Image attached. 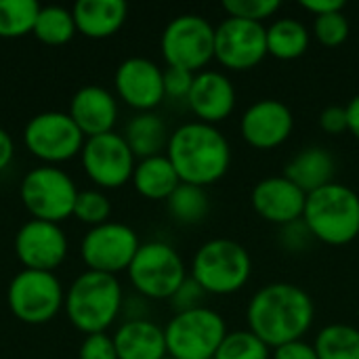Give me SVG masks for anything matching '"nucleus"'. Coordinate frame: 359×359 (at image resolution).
Wrapping results in <instances>:
<instances>
[{"label": "nucleus", "instance_id": "obj_34", "mask_svg": "<svg viewBox=\"0 0 359 359\" xmlns=\"http://www.w3.org/2000/svg\"><path fill=\"white\" fill-rule=\"evenodd\" d=\"M280 0H225L223 8L229 17L263 23L280 11Z\"/></svg>", "mask_w": 359, "mask_h": 359}, {"label": "nucleus", "instance_id": "obj_2", "mask_svg": "<svg viewBox=\"0 0 359 359\" xmlns=\"http://www.w3.org/2000/svg\"><path fill=\"white\" fill-rule=\"evenodd\" d=\"M166 156L181 183L206 189L227 175L231 164V145L219 126L191 120L170 133Z\"/></svg>", "mask_w": 359, "mask_h": 359}, {"label": "nucleus", "instance_id": "obj_11", "mask_svg": "<svg viewBox=\"0 0 359 359\" xmlns=\"http://www.w3.org/2000/svg\"><path fill=\"white\" fill-rule=\"evenodd\" d=\"M141 242L133 227L116 221L90 227L82 238L80 255L90 271L116 276L133 263Z\"/></svg>", "mask_w": 359, "mask_h": 359}, {"label": "nucleus", "instance_id": "obj_1", "mask_svg": "<svg viewBox=\"0 0 359 359\" xmlns=\"http://www.w3.org/2000/svg\"><path fill=\"white\" fill-rule=\"evenodd\" d=\"M248 330L271 349L301 341L313 326L316 305L309 292L290 282L259 288L246 307Z\"/></svg>", "mask_w": 359, "mask_h": 359}, {"label": "nucleus", "instance_id": "obj_13", "mask_svg": "<svg viewBox=\"0 0 359 359\" xmlns=\"http://www.w3.org/2000/svg\"><path fill=\"white\" fill-rule=\"evenodd\" d=\"M267 55V27L263 23L225 17L215 27V59L225 69H252Z\"/></svg>", "mask_w": 359, "mask_h": 359}, {"label": "nucleus", "instance_id": "obj_9", "mask_svg": "<svg viewBox=\"0 0 359 359\" xmlns=\"http://www.w3.org/2000/svg\"><path fill=\"white\" fill-rule=\"evenodd\" d=\"M21 202L32 212L34 219L61 223L74 215V204L78 198L76 183L72 177L57 166L32 168L21 181Z\"/></svg>", "mask_w": 359, "mask_h": 359}, {"label": "nucleus", "instance_id": "obj_42", "mask_svg": "<svg viewBox=\"0 0 359 359\" xmlns=\"http://www.w3.org/2000/svg\"><path fill=\"white\" fill-rule=\"evenodd\" d=\"M13 156H15V143L11 135L0 126V170H4L11 164Z\"/></svg>", "mask_w": 359, "mask_h": 359}, {"label": "nucleus", "instance_id": "obj_20", "mask_svg": "<svg viewBox=\"0 0 359 359\" xmlns=\"http://www.w3.org/2000/svg\"><path fill=\"white\" fill-rule=\"evenodd\" d=\"M69 116L78 124L82 135H105L114 130V124L118 120V101L107 88L99 84H88L72 97Z\"/></svg>", "mask_w": 359, "mask_h": 359}, {"label": "nucleus", "instance_id": "obj_29", "mask_svg": "<svg viewBox=\"0 0 359 359\" xmlns=\"http://www.w3.org/2000/svg\"><path fill=\"white\" fill-rule=\"evenodd\" d=\"M76 21L69 8L59 6V4H48L40 6L36 25H34V36L42 40L44 44H65L74 38L76 34Z\"/></svg>", "mask_w": 359, "mask_h": 359}, {"label": "nucleus", "instance_id": "obj_30", "mask_svg": "<svg viewBox=\"0 0 359 359\" xmlns=\"http://www.w3.org/2000/svg\"><path fill=\"white\" fill-rule=\"evenodd\" d=\"M40 4L36 0H0V38H19L34 32Z\"/></svg>", "mask_w": 359, "mask_h": 359}, {"label": "nucleus", "instance_id": "obj_23", "mask_svg": "<svg viewBox=\"0 0 359 359\" xmlns=\"http://www.w3.org/2000/svg\"><path fill=\"white\" fill-rule=\"evenodd\" d=\"M337 162L330 149L322 145H309L301 149L284 170V177H288L292 183H297L305 194H311L328 183L334 181Z\"/></svg>", "mask_w": 359, "mask_h": 359}, {"label": "nucleus", "instance_id": "obj_39", "mask_svg": "<svg viewBox=\"0 0 359 359\" xmlns=\"http://www.w3.org/2000/svg\"><path fill=\"white\" fill-rule=\"evenodd\" d=\"M320 128L326 135H343L347 130V111L343 105H328L320 114Z\"/></svg>", "mask_w": 359, "mask_h": 359}, {"label": "nucleus", "instance_id": "obj_40", "mask_svg": "<svg viewBox=\"0 0 359 359\" xmlns=\"http://www.w3.org/2000/svg\"><path fill=\"white\" fill-rule=\"evenodd\" d=\"M271 359H320L316 353L313 343H307L305 339L294 341V343H286L282 347H276Z\"/></svg>", "mask_w": 359, "mask_h": 359}, {"label": "nucleus", "instance_id": "obj_24", "mask_svg": "<svg viewBox=\"0 0 359 359\" xmlns=\"http://www.w3.org/2000/svg\"><path fill=\"white\" fill-rule=\"evenodd\" d=\"M130 181L143 198L164 200V202L181 185V179L166 154H158V156L139 160Z\"/></svg>", "mask_w": 359, "mask_h": 359}, {"label": "nucleus", "instance_id": "obj_26", "mask_svg": "<svg viewBox=\"0 0 359 359\" xmlns=\"http://www.w3.org/2000/svg\"><path fill=\"white\" fill-rule=\"evenodd\" d=\"M309 27L292 17L276 19L267 27V53L280 61H294L309 50Z\"/></svg>", "mask_w": 359, "mask_h": 359}, {"label": "nucleus", "instance_id": "obj_31", "mask_svg": "<svg viewBox=\"0 0 359 359\" xmlns=\"http://www.w3.org/2000/svg\"><path fill=\"white\" fill-rule=\"evenodd\" d=\"M212 359H271V347L248 328L233 330L227 332Z\"/></svg>", "mask_w": 359, "mask_h": 359}, {"label": "nucleus", "instance_id": "obj_25", "mask_svg": "<svg viewBox=\"0 0 359 359\" xmlns=\"http://www.w3.org/2000/svg\"><path fill=\"white\" fill-rule=\"evenodd\" d=\"M168 137L170 133L156 111H139L135 118H130L124 130V139L139 160L166 151Z\"/></svg>", "mask_w": 359, "mask_h": 359}, {"label": "nucleus", "instance_id": "obj_41", "mask_svg": "<svg viewBox=\"0 0 359 359\" xmlns=\"http://www.w3.org/2000/svg\"><path fill=\"white\" fill-rule=\"evenodd\" d=\"M301 6L305 11H309L313 17H320V15H330V13L343 11L345 0H303Z\"/></svg>", "mask_w": 359, "mask_h": 359}, {"label": "nucleus", "instance_id": "obj_8", "mask_svg": "<svg viewBox=\"0 0 359 359\" xmlns=\"http://www.w3.org/2000/svg\"><path fill=\"white\" fill-rule=\"evenodd\" d=\"M160 48L168 67L198 74L215 59V25L198 13H183L164 27Z\"/></svg>", "mask_w": 359, "mask_h": 359}, {"label": "nucleus", "instance_id": "obj_33", "mask_svg": "<svg viewBox=\"0 0 359 359\" xmlns=\"http://www.w3.org/2000/svg\"><path fill=\"white\" fill-rule=\"evenodd\" d=\"M349 21L343 11L330 13V15H320L313 19V36L320 44L324 46H341L349 38Z\"/></svg>", "mask_w": 359, "mask_h": 359}, {"label": "nucleus", "instance_id": "obj_27", "mask_svg": "<svg viewBox=\"0 0 359 359\" xmlns=\"http://www.w3.org/2000/svg\"><path fill=\"white\" fill-rule=\"evenodd\" d=\"M166 210L181 225H198L210 212V198L204 187L181 183L166 200Z\"/></svg>", "mask_w": 359, "mask_h": 359}, {"label": "nucleus", "instance_id": "obj_43", "mask_svg": "<svg viewBox=\"0 0 359 359\" xmlns=\"http://www.w3.org/2000/svg\"><path fill=\"white\" fill-rule=\"evenodd\" d=\"M347 111V130L359 141V93L351 97V101L345 105Z\"/></svg>", "mask_w": 359, "mask_h": 359}, {"label": "nucleus", "instance_id": "obj_44", "mask_svg": "<svg viewBox=\"0 0 359 359\" xmlns=\"http://www.w3.org/2000/svg\"><path fill=\"white\" fill-rule=\"evenodd\" d=\"M164 359H175V358H170V355H166V358H164Z\"/></svg>", "mask_w": 359, "mask_h": 359}, {"label": "nucleus", "instance_id": "obj_3", "mask_svg": "<svg viewBox=\"0 0 359 359\" xmlns=\"http://www.w3.org/2000/svg\"><path fill=\"white\" fill-rule=\"evenodd\" d=\"M303 221L316 242L347 246L359 236V194L343 183H328L307 194Z\"/></svg>", "mask_w": 359, "mask_h": 359}, {"label": "nucleus", "instance_id": "obj_5", "mask_svg": "<svg viewBox=\"0 0 359 359\" xmlns=\"http://www.w3.org/2000/svg\"><path fill=\"white\" fill-rule=\"evenodd\" d=\"M250 276V252L246 246L229 238H212L204 242L191 259V278L206 294H236L248 284Z\"/></svg>", "mask_w": 359, "mask_h": 359}, {"label": "nucleus", "instance_id": "obj_4", "mask_svg": "<svg viewBox=\"0 0 359 359\" xmlns=\"http://www.w3.org/2000/svg\"><path fill=\"white\" fill-rule=\"evenodd\" d=\"M124 294L118 278L90 269L80 273L65 294L67 318L84 334L105 332L120 316Z\"/></svg>", "mask_w": 359, "mask_h": 359}, {"label": "nucleus", "instance_id": "obj_10", "mask_svg": "<svg viewBox=\"0 0 359 359\" xmlns=\"http://www.w3.org/2000/svg\"><path fill=\"white\" fill-rule=\"evenodd\" d=\"M6 301L17 320L32 326L46 324L63 305V286L53 271L23 269L11 280Z\"/></svg>", "mask_w": 359, "mask_h": 359}, {"label": "nucleus", "instance_id": "obj_22", "mask_svg": "<svg viewBox=\"0 0 359 359\" xmlns=\"http://www.w3.org/2000/svg\"><path fill=\"white\" fill-rule=\"evenodd\" d=\"M76 29L88 38H109L126 21L128 4L124 0H78L72 8Z\"/></svg>", "mask_w": 359, "mask_h": 359}, {"label": "nucleus", "instance_id": "obj_18", "mask_svg": "<svg viewBox=\"0 0 359 359\" xmlns=\"http://www.w3.org/2000/svg\"><path fill=\"white\" fill-rule=\"evenodd\" d=\"M305 202L307 194L284 175L261 179L250 191V204L255 212L278 227L303 219Z\"/></svg>", "mask_w": 359, "mask_h": 359}, {"label": "nucleus", "instance_id": "obj_35", "mask_svg": "<svg viewBox=\"0 0 359 359\" xmlns=\"http://www.w3.org/2000/svg\"><path fill=\"white\" fill-rule=\"evenodd\" d=\"M316 242V238L311 236L309 227L305 225L303 219L294 221V223H288L284 227H280V244L286 252H292V255H301L305 252L311 244Z\"/></svg>", "mask_w": 359, "mask_h": 359}, {"label": "nucleus", "instance_id": "obj_17", "mask_svg": "<svg viewBox=\"0 0 359 359\" xmlns=\"http://www.w3.org/2000/svg\"><path fill=\"white\" fill-rule=\"evenodd\" d=\"M15 255L25 269L53 271L67 257V238L57 223L32 219L15 236Z\"/></svg>", "mask_w": 359, "mask_h": 359}, {"label": "nucleus", "instance_id": "obj_16", "mask_svg": "<svg viewBox=\"0 0 359 359\" xmlns=\"http://www.w3.org/2000/svg\"><path fill=\"white\" fill-rule=\"evenodd\" d=\"M118 97L137 111H154L166 97L164 69L145 57L124 59L114 76Z\"/></svg>", "mask_w": 359, "mask_h": 359}, {"label": "nucleus", "instance_id": "obj_15", "mask_svg": "<svg viewBox=\"0 0 359 359\" xmlns=\"http://www.w3.org/2000/svg\"><path fill=\"white\" fill-rule=\"evenodd\" d=\"M292 130V109L280 99H259L248 105L240 118L242 139L259 151H269L284 145Z\"/></svg>", "mask_w": 359, "mask_h": 359}, {"label": "nucleus", "instance_id": "obj_21", "mask_svg": "<svg viewBox=\"0 0 359 359\" xmlns=\"http://www.w3.org/2000/svg\"><path fill=\"white\" fill-rule=\"evenodd\" d=\"M114 345L118 359H164L168 355L164 328L147 318L120 324L114 334Z\"/></svg>", "mask_w": 359, "mask_h": 359}, {"label": "nucleus", "instance_id": "obj_37", "mask_svg": "<svg viewBox=\"0 0 359 359\" xmlns=\"http://www.w3.org/2000/svg\"><path fill=\"white\" fill-rule=\"evenodd\" d=\"M78 359H118L114 337L105 332L86 334V339L80 345Z\"/></svg>", "mask_w": 359, "mask_h": 359}, {"label": "nucleus", "instance_id": "obj_14", "mask_svg": "<svg viewBox=\"0 0 359 359\" xmlns=\"http://www.w3.org/2000/svg\"><path fill=\"white\" fill-rule=\"evenodd\" d=\"M80 154L86 175L99 187L118 189L133 179L137 162L124 135L111 130L105 135L88 137Z\"/></svg>", "mask_w": 359, "mask_h": 359}, {"label": "nucleus", "instance_id": "obj_6", "mask_svg": "<svg viewBox=\"0 0 359 359\" xmlns=\"http://www.w3.org/2000/svg\"><path fill=\"white\" fill-rule=\"evenodd\" d=\"M126 271L135 290L154 301H168L187 280L181 255L162 240L141 244Z\"/></svg>", "mask_w": 359, "mask_h": 359}, {"label": "nucleus", "instance_id": "obj_38", "mask_svg": "<svg viewBox=\"0 0 359 359\" xmlns=\"http://www.w3.org/2000/svg\"><path fill=\"white\" fill-rule=\"evenodd\" d=\"M194 76L196 74L181 69V67H166L164 69V93H166V97L187 101V95L191 90V84H194Z\"/></svg>", "mask_w": 359, "mask_h": 359}, {"label": "nucleus", "instance_id": "obj_19", "mask_svg": "<svg viewBox=\"0 0 359 359\" xmlns=\"http://www.w3.org/2000/svg\"><path fill=\"white\" fill-rule=\"evenodd\" d=\"M236 101V86L225 72L202 69L194 76V84L187 95V105L196 120L217 126L233 114Z\"/></svg>", "mask_w": 359, "mask_h": 359}, {"label": "nucleus", "instance_id": "obj_32", "mask_svg": "<svg viewBox=\"0 0 359 359\" xmlns=\"http://www.w3.org/2000/svg\"><path fill=\"white\" fill-rule=\"evenodd\" d=\"M111 212V204L107 196L99 189H84L78 191L76 204H74V217L90 227L107 223Z\"/></svg>", "mask_w": 359, "mask_h": 359}, {"label": "nucleus", "instance_id": "obj_28", "mask_svg": "<svg viewBox=\"0 0 359 359\" xmlns=\"http://www.w3.org/2000/svg\"><path fill=\"white\" fill-rule=\"evenodd\" d=\"M313 347L320 359H359V328L328 324L318 332Z\"/></svg>", "mask_w": 359, "mask_h": 359}, {"label": "nucleus", "instance_id": "obj_7", "mask_svg": "<svg viewBox=\"0 0 359 359\" xmlns=\"http://www.w3.org/2000/svg\"><path fill=\"white\" fill-rule=\"evenodd\" d=\"M227 332L225 318L206 305L175 313L164 328L166 351L175 359H212Z\"/></svg>", "mask_w": 359, "mask_h": 359}, {"label": "nucleus", "instance_id": "obj_36", "mask_svg": "<svg viewBox=\"0 0 359 359\" xmlns=\"http://www.w3.org/2000/svg\"><path fill=\"white\" fill-rule=\"evenodd\" d=\"M206 297L208 294L202 290V286L191 276H187V280L177 288V292L168 301H170V307L175 309V313H183V311H191V309L204 307V299Z\"/></svg>", "mask_w": 359, "mask_h": 359}, {"label": "nucleus", "instance_id": "obj_12", "mask_svg": "<svg viewBox=\"0 0 359 359\" xmlns=\"http://www.w3.org/2000/svg\"><path fill=\"white\" fill-rule=\"evenodd\" d=\"M23 143L29 154L48 164H55L80 154L84 147V135L69 114L44 111L25 124Z\"/></svg>", "mask_w": 359, "mask_h": 359}]
</instances>
